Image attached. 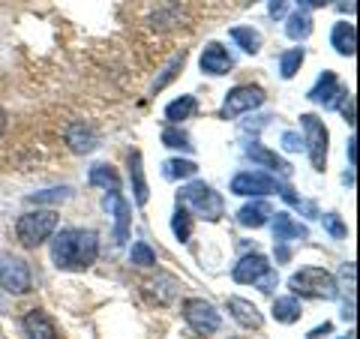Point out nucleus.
<instances>
[{
	"mask_svg": "<svg viewBox=\"0 0 360 339\" xmlns=\"http://www.w3.org/2000/svg\"><path fill=\"white\" fill-rule=\"evenodd\" d=\"M99 255V237L90 229H63L51 241V262L58 270H87Z\"/></svg>",
	"mask_w": 360,
	"mask_h": 339,
	"instance_id": "nucleus-1",
	"label": "nucleus"
},
{
	"mask_svg": "<svg viewBox=\"0 0 360 339\" xmlns=\"http://www.w3.org/2000/svg\"><path fill=\"white\" fill-rule=\"evenodd\" d=\"M288 288L295 291V298H309V300H333L340 295L336 276L328 274L324 267H300L288 279Z\"/></svg>",
	"mask_w": 360,
	"mask_h": 339,
	"instance_id": "nucleus-2",
	"label": "nucleus"
},
{
	"mask_svg": "<svg viewBox=\"0 0 360 339\" xmlns=\"http://www.w3.org/2000/svg\"><path fill=\"white\" fill-rule=\"evenodd\" d=\"M177 205H184L186 210H195L198 217H205L207 222H219L222 213H225L222 196L213 186L201 184V180H195V184H186L184 189L177 192Z\"/></svg>",
	"mask_w": 360,
	"mask_h": 339,
	"instance_id": "nucleus-3",
	"label": "nucleus"
},
{
	"mask_svg": "<svg viewBox=\"0 0 360 339\" xmlns=\"http://www.w3.org/2000/svg\"><path fill=\"white\" fill-rule=\"evenodd\" d=\"M54 229H58V213L54 210H30L25 217H18L15 222V234L21 246H27V250L42 246L54 234Z\"/></svg>",
	"mask_w": 360,
	"mask_h": 339,
	"instance_id": "nucleus-4",
	"label": "nucleus"
},
{
	"mask_svg": "<svg viewBox=\"0 0 360 339\" xmlns=\"http://www.w3.org/2000/svg\"><path fill=\"white\" fill-rule=\"evenodd\" d=\"M234 282H243V286H258L262 291H274L276 288V274L270 270V262L262 252H250L243 255L231 270Z\"/></svg>",
	"mask_w": 360,
	"mask_h": 339,
	"instance_id": "nucleus-5",
	"label": "nucleus"
},
{
	"mask_svg": "<svg viewBox=\"0 0 360 339\" xmlns=\"http://www.w3.org/2000/svg\"><path fill=\"white\" fill-rule=\"evenodd\" d=\"M300 127H303V148L309 153L312 168L315 172H324V162H328V141H330L328 127H324L315 115H303Z\"/></svg>",
	"mask_w": 360,
	"mask_h": 339,
	"instance_id": "nucleus-6",
	"label": "nucleus"
},
{
	"mask_svg": "<svg viewBox=\"0 0 360 339\" xmlns=\"http://www.w3.org/2000/svg\"><path fill=\"white\" fill-rule=\"evenodd\" d=\"M184 319L201 336H210V333H217L219 327H222V319H219V312L213 309V303L201 300V298L184 300Z\"/></svg>",
	"mask_w": 360,
	"mask_h": 339,
	"instance_id": "nucleus-7",
	"label": "nucleus"
},
{
	"mask_svg": "<svg viewBox=\"0 0 360 339\" xmlns=\"http://www.w3.org/2000/svg\"><path fill=\"white\" fill-rule=\"evenodd\" d=\"M264 90L262 87H255V84H240V87H234L229 96H225V103H222V111L219 115L225 120H231V117H240L246 115V111H255V108H262L264 105Z\"/></svg>",
	"mask_w": 360,
	"mask_h": 339,
	"instance_id": "nucleus-8",
	"label": "nucleus"
},
{
	"mask_svg": "<svg viewBox=\"0 0 360 339\" xmlns=\"http://www.w3.org/2000/svg\"><path fill=\"white\" fill-rule=\"evenodd\" d=\"M33 286L30 279V267L27 262H21V258H6L4 264H0V288L9 291V295H27Z\"/></svg>",
	"mask_w": 360,
	"mask_h": 339,
	"instance_id": "nucleus-9",
	"label": "nucleus"
},
{
	"mask_svg": "<svg viewBox=\"0 0 360 339\" xmlns=\"http://www.w3.org/2000/svg\"><path fill=\"white\" fill-rule=\"evenodd\" d=\"M231 192L234 196H270V192H279V184L264 172H240L231 180Z\"/></svg>",
	"mask_w": 360,
	"mask_h": 339,
	"instance_id": "nucleus-10",
	"label": "nucleus"
},
{
	"mask_svg": "<svg viewBox=\"0 0 360 339\" xmlns=\"http://www.w3.org/2000/svg\"><path fill=\"white\" fill-rule=\"evenodd\" d=\"M103 205L105 210L115 217V243H127V237H129V213L132 207L127 205V198L120 196V192H108V196L103 198Z\"/></svg>",
	"mask_w": 360,
	"mask_h": 339,
	"instance_id": "nucleus-11",
	"label": "nucleus"
},
{
	"mask_svg": "<svg viewBox=\"0 0 360 339\" xmlns=\"http://www.w3.org/2000/svg\"><path fill=\"white\" fill-rule=\"evenodd\" d=\"M66 144L72 153H94L99 148V132L84 120H75L66 127Z\"/></svg>",
	"mask_w": 360,
	"mask_h": 339,
	"instance_id": "nucleus-12",
	"label": "nucleus"
},
{
	"mask_svg": "<svg viewBox=\"0 0 360 339\" xmlns=\"http://www.w3.org/2000/svg\"><path fill=\"white\" fill-rule=\"evenodd\" d=\"M198 63H201V72H207V75H229L231 66H234L231 54L225 51L219 42L205 45V51H201V60Z\"/></svg>",
	"mask_w": 360,
	"mask_h": 339,
	"instance_id": "nucleus-13",
	"label": "nucleus"
},
{
	"mask_svg": "<svg viewBox=\"0 0 360 339\" xmlns=\"http://www.w3.org/2000/svg\"><path fill=\"white\" fill-rule=\"evenodd\" d=\"M229 312H231V319L238 321L240 327H246V331H258V327L264 324V315L258 312V307H255L252 300L229 298Z\"/></svg>",
	"mask_w": 360,
	"mask_h": 339,
	"instance_id": "nucleus-14",
	"label": "nucleus"
},
{
	"mask_svg": "<svg viewBox=\"0 0 360 339\" xmlns=\"http://www.w3.org/2000/svg\"><path fill=\"white\" fill-rule=\"evenodd\" d=\"M21 324H25L27 339H58V327H54V321L42 309H30Z\"/></svg>",
	"mask_w": 360,
	"mask_h": 339,
	"instance_id": "nucleus-15",
	"label": "nucleus"
},
{
	"mask_svg": "<svg viewBox=\"0 0 360 339\" xmlns=\"http://www.w3.org/2000/svg\"><path fill=\"white\" fill-rule=\"evenodd\" d=\"M129 177H132V192H135V205L144 207L150 198V189H148V177H144V160H141V151H132L129 153Z\"/></svg>",
	"mask_w": 360,
	"mask_h": 339,
	"instance_id": "nucleus-16",
	"label": "nucleus"
},
{
	"mask_svg": "<svg viewBox=\"0 0 360 339\" xmlns=\"http://www.w3.org/2000/svg\"><path fill=\"white\" fill-rule=\"evenodd\" d=\"M330 42L342 58H354L357 54V27L348 25V21H340V25H333V30H330Z\"/></svg>",
	"mask_w": 360,
	"mask_h": 339,
	"instance_id": "nucleus-17",
	"label": "nucleus"
},
{
	"mask_svg": "<svg viewBox=\"0 0 360 339\" xmlns=\"http://www.w3.org/2000/svg\"><path fill=\"white\" fill-rule=\"evenodd\" d=\"M340 94H342V84H340V78H336V72H324L319 78V84L309 90V99L312 103H321V105H333Z\"/></svg>",
	"mask_w": 360,
	"mask_h": 339,
	"instance_id": "nucleus-18",
	"label": "nucleus"
},
{
	"mask_svg": "<svg viewBox=\"0 0 360 339\" xmlns=\"http://www.w3.org/2000/svg\"><path fill=\"white\" fill-rule=\"evenodd\" d=\"M300 237H309L307 225L295 222L288 213H276V217H274V241L285 243V241H300Z\"/></svg>",
	"mask_w": 360,
	"mask_h": 339,
	"instance_id": "nucleus-19",
	"label": "nucleus"
},
{
	"mask_svg": "<svg viewBox=\"0 0 360 339\" xmlns=\"http://www.w3.org/2000/svg\"><path fill=\"white\" fill-rule=\"evenodd\" d=\"M270 217H274V210H270L267 201H252V205L238 210V222L243 225V229H262Z\"/></svg>",
	"mask_w": 360,
	"mask_h": 339,
	"instance_id": "nucleus-20",
	"label": "nucleus"
},
{
	"mask_svg": "<svg viewBox=\"0 0 360 339\" xmlns=\"http://www.w3.org/2000/svg\"><path fill=\"white\" fill-rule=\"evenodd\" d=\"M246 156H250L252 162H258V165H264V168H274V172H283V174H288L291 172V165L285 162V160H279L276 153H270V151H264L262 144H250L246 148Z\"/></svg>",
	"mask_w": 360,
	"mask_h": 339,
	"instance_id": "nucleus-21",
	"label": "nucleus"
},
{
	"mask_svg": "<svg viewBox=\"0 0 360 339\" xmlns=\"http://www.w3.org/2000/svg\"><path fill=\"white\" fill-rule=\"evenodd\" d=\"M300 300L291 295V298H276L274 300V319L279 321V324H295V321H300Z\"/></svg>",
	"mask_w": 360,
	"mask_h": 339,
	"instance_id": "nucleus-22",
	"label": "nucleus"
},
{
	"mask_svg": "<svg viewBox=\"0 0 360 339\" xmlns=\"http://www.w3.org/2000/svg\"><path fill=\"white\" fill-rule=\"evenodd\" d=\"M90 184L103 186L105 192H120V177L111 165H94L90 168Z\"/></svg>",
	"mask_w": 360,
	"mask_h": 339,
	"instance_id": "nucleus-23",
	"label": "nucleus"
},
{
	"mask_svg": "<svg viewBox=\"0 0 360 339\" xmlns=\"http://www.w3.org/2000/svg\"><path fill=\"white\" fill-rule=\"evenodd\" d=\"M195 108H198L195 96H180V99H174V103H168V108H165V120H172V123L189 120V117L195 115Z\"/></svg>",
	"mask_w": 360,
	"mask_h": 339,
	"instance_id": "nucleus-24",
	"label": "nucleus"
},
{
	"mask_svg": "<svg viewBox=\"0 0 360 339\" xmlns=\"http://www.w3.org/2000/svg\"><path fill=\"white\" fill-rule=\"evenodd\" d=\"M285 33L295 42H300V39H307L309 33H312V18H309V13L307 9H300V13H295V15H288V25H285Z\"/></svg>",
	"mask_w": 360,
	"mask_h": 339,
	"instance_id": "nucleus-25",
	"label": "nucleus"
},
{
	"mask_svg": "<svg viewBox=\"0 0 360 339\" xmlns=\"http://www.w3.org/2000/svg\"><path fill=\"white\" fill-rule=\"evenodd\" d=\"M231 39L238 42L246 54H258V51H262V33L252 30V27H234Z\"/></svg>",
	"mask_w": 360,
	"mask_h": 339,
	"instance_id": "nucleus-26",
	"label": "nucleus"
},
{
	"mask_svg": "<svg viewBox=\"0 0 360 339\" xmlns=\"http://www.w3.org/2000/svg\"><path fill=\"white\" fill-rule=\"evenodd\" d=\"M172 231L180 243H186L189 237H193V217H189V210L184 205H177L174 217H172Z\"/></svg>",
	"mask_w": 360,
	"mask_h": 339,
	"instance_id": "nucleus-27",
	"label": "nucleus"
},
{
	"mask_svg": "<svg viewBox=\"0 0 360 339\" xmlns=\"http://www.w3.org/2000/svg\"><path fill=\"white\" fill-rule=\"evenodd\" d=\"M303 49H291V51H285L283 58H279V75L283 78H295L297 72H300V66H303Z\"/></svg>",
	"mask_w": 360,
	"mask_h": 339,
	"instance_id": "nucleus-28",
	"label": "nucleus"
},
{
	"mask_svg": "<svg viewBox=\"0 0 360 339\" xmlns=\"http://www.w3.org/2000/svg\"><path fill=\"white\" fill-rule=\"evenodd\" d=\"M195 174H198V165L193 160H168L165 162V177H172V180H186Z\"/></svg>",
	"mask_w": 360,
	"mask_h": 339,
	"instance_id": "nucleus-29",
	"label": "nucleus"
},
{
	"mask_svg": "<svg viewBox=\"0 0 360 339\" xmlns=\"http://www.w3.org/2000/svg\"><path fill=\"white\" fill-rule=\"evenodd\" d=\"M72 196L70 186H60V189H45V192H33V196L27 198L30 205H58V201H66Z\"/></svg>",
	"mask_w": 360,
	"mask_h": 339,
	"instance_id": "nucleus-30",
	"label": "nucleus"
},
{
	"mask_svg": "<svg viewBox=\"0 0 360 339\" xmlns=\"http://www.w3.org/2000/svg\"><path fill=\"white\" fill-rule=\"evenodd\" d=\"M162 144H165V148H174V151H193V144H189V135L174 129V127L162 129Z\"/></svg>",
	"mask_w": 360,
	"mask_h": 339,
	"instance_id": "nucleus-31",
	"label": "nucleus"
},
{
	"mask_svg": "<svg viewBox=\"0 0 360 339\" xmlns=\"http://www.w3.org/2000/svg\"><path fill=\"white\" fill-rule=\"evenodd\" d=\"M129 262H132V264H139V267H153V264H156V252L150 250L148 243H132Z\"/></svg>",
	"mask_w": 360,
	"mask_h": 339,
	"instance_id": "nucleus-32",
	"label": "nucleus"
},
{
	"mask_svg": "<svg viewBox=\"0 0 360 339\" xmlns=\"http://www.w3.org/2000/svg\"><path fill=\"white\" fill-rule=\"evenodd\" d=\"M184 63H186V54H184V51H180V58H174L172 63H168V70H165V75H162V78H160V82H156V84H153V90H162V87H165V84H168V82H172V78L177 75V70H184Z\"/></svg>",
	"mask_w": 360,
	"mask_h": 339,
	"instance_id": "nucleus-33",
	"label": "nucleus"
},
{
	"mask_svg": "<svg viewBox=\"0 0 360 339\" xmlns=\"http://www.w3.org/2000/svg\"><path fill=\"white\" fill-rule=\"evenodd\" d=\"M340 115H342L348 123H352V127L357 123V115H354V96L348 94V90H342V94H340Z\"/></svg>",
	"mask_w": 360,
	"mask_h": 339,
	"instance_id": "nucleus-34",
	"label": "nucleus"
},
{
	"mask_svg": "<svg viewBox=\"0 0 360 339\" xmlns=\"http://www.w3.org/2000/svg\"><path fill=\"white\" fill-rule=\"evenodd\" d=\"M321 219H324V229L330 231V237L342 241V237H345V225H342V219L336 217V213H328V217H321Z\"/></svg>",
	"mask_w": 360,
	"mask_h": 339,
	"instance_id": "nucleus-35",
	"label": "nucleus"
},
{
	"mask_svg": "<svg viewBox=\"0 0 360 339\" xmlns=\"http://www.w3.org/2000/svg\"><path fill=\"white\" fill-rule=\"evenodd\" d=\"M283 148L288 151V153H297V151H303V139L297 132H285L283 135Z\"/></svg>",
	"mask_w": 360,
	"mask_h": 339,
	"instance_id": "nucleus-36",
	"label": "nucleus"
},
{
	"mask_svg": "<svg viewBox=\"0 0 360 339\" xmlns=\"http://www.w3.org/2000/svg\"><path fill=\"white\" fill-rule=\"evenodd\" d=\"M285 6H288V0H270V15L283 18L285 15Z\"/></svg>",
	"mask_w": 360,
	"mask_h": 339,
	"instance_id": "nucleus-37",
	"label": "nucleus"
},
{
	"mask_svg": "<svg viewBox=\"0 0 360 339\" xmlns=\"http://www.w3.org/2000/svg\"><path fill=\"white\" fill-rule=\"evenodd\" d=\"M300 9H324V6H330L333 0H297Z\"/></svg>",
	"mask_w": 360,
	"mask_h": 339,
	"instance_id": "nucleus-38",
	"label": "nucleus"
},
{
	"mask_svg": "<svg viewBox=\"0 0 360 339\" xmlns=\"http://www.w3.org/2000/svg\"><path fill=\"white\" fill-rule=\"evenodd\" d=\"M330 331H333V324H330V321H324L321 327H315V331L309 333V339H319V336H324V333H330Z\"/></svg>",
	"mask_w": 360,
	"mask_h": 339,
	"instance_id": "nucleus-39",
	"label": "nucleus"
},
{
	"mask_svg": "<svg viewBox=\"0 0 360 339\" xmlns=\"http://www.w3.org/2000/svg\"><path fill=\"white\" fill-rule=\"evenodd\" d=\"M348 160H352V168H357V139L348 141Z\"/></svg>",
	"mask_w": 360,
	"mask_h": 339,
	"instance_id": "nucleus-40",
	"label": "nucleus"
},
{
	"mask_svg": "<svg viewBox=\"0 0 360 339\" xmlns=\"http://www.w3.org/2000/svg\"><path fill=\"white\" fill-rule=\"evenodd\" d=\"M342 319L345 321H354V303H345V307H342Z\"/></svg>",
	"mask_w": 360,
	"mask_h": 339,
	"instance_id": "nucleus-41",
	"label": "nucleus"
},
{
	"mask_svg": "<svg viewBox=\"0 0 360 339\" xmlns=\"http://www.w3.org/2000/svg\"><path fill=\"white\" fill-rule=\"evenodd\" d=\"M4 129H6V111L0 108V135H4Z\"/></svg>",
	"mask_w": 360,
	"mask_h": 339,
	"instance_id": "nucleus-42",
	"label": "nucleus"
},
{
	"mask_svg": "<svg viewBox=\"0 0 360 339\" xmlns=\"http://www.w3.org/2000/svg\"><path fill=\"white\" fill-rule=\"evenodd\" d=\"M342 339H354V333H348V336H342Z\"/></svg>",
	"mask_w": 360,
	"mask_h": 339,
	"instance_id": "nucleus-43",
	"label": "nucleus"
}]
</instances>
